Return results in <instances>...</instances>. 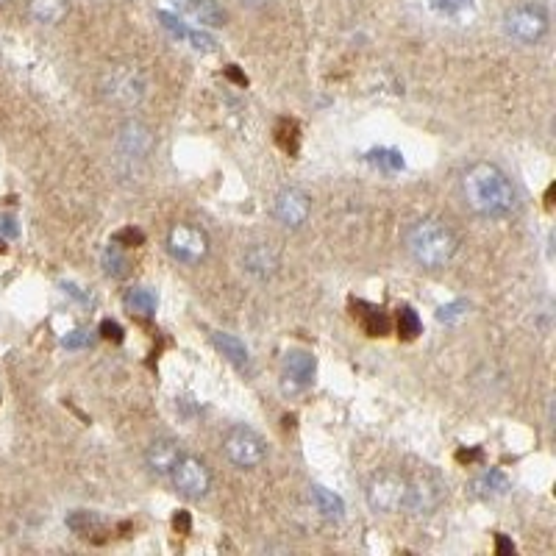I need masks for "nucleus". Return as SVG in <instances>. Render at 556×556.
Segmentation results:
<instances>
[{
  "instance_id": "f257e3e1",
  "label": "nucleus",
  "mask_w": 556,
  "mask_h": 556,
  "mask_svg": "<svg viewBox=\"0 0 556 556\" xmlns=\"http://www.w3.org/2000/svg\"><path fill=\"white\" fill-rule=\"evenodd\" d=\"M462 198L479 217L501 220L518 209V190L512 178L493 162H476L462 173Z\"/></svg>"
},
{
  "instance_id": "f03ea898",
  "label": "nucleus",
  "mask_w": 556,
  "mask_h": 556,
  "mask_svg": "<svg viewBox=\"0 0 556 556\" xmlns=\"http://www.w3.org/2000/svg\"><path fill=\"white\" fill-rule=\"evenodd\" d=\"M404 242L412 262L426 270H440V267L451 265V259L459 251V237L454 234V228L445 226L437 217L415 220L406 228Z\"/></svg>"
},
{
  "instance_id": "7ed1b4c3",
  "label": "nucleus",
  "mask_w": 556,
  "mask_h": 556,
  "mask_svg": "<svg viewBox=\"0 0 556 556\" xmlns=\"http://www.w3.org/2000/svg\"><path fill=\"white\" fill-rule=\"evenodd\" d=\"M551 31V17L540 3H518L504 14V34L518 45H540Z\"/></svg>"
},
{
  "instance_id": "20e7f679",
  "label": "nucleus",
  "mask_w": 556,
  "mask_h": 556,
  "mask_svg": "<svg viewBox=\"0 0 556 556\" xmlns=\"http://www.w3.org/2000/svg\"><path fill=\"white\" fill-rule=\"evenodd\" d=\"M103 98L117 106H137L148 92V78L137 64H114L101 81Z\"/></svg>"
},
{
  "instance_id": "39448f33",
  "label": "nucleus",
  "mask_w": 556,
  "mask_h": 556,
  "mask_svg": "<svg viewBox=\"0 0 556 556\" xmlns=\"http://www.w3.org/2000/svg\"><path fill=\"white\" fill-rule=\"evenodd\" d=\"M406 495H409V476H401L395 470H381L367 484V506L381 515H398L406 512Z\"/></svg>"
},
{
  "instance_id": "423d86ee",
  "label": "nucleus",
  "mask_w": 556,
  "mask_h": 556,
  "mask_svg": "<svg viewBox=\"0 0 556 556\" xmlns=\"http://www.w3.org/2000/svg\"><path fill=\"white\" fill-rule=\"evenodd\" d=\"M223 451L228 462L240 470L259 468L267 459L265 437L251 426H231L223 437Z\"/></svg>"
},
{
  "instance_id": "0eeeda50",
  "label": "nucleus",
  "mask_w": 556,
  "mask_h": 556,
  "mask_svg": "<svg viewBox=\"0 0 556 556\" xmlns=\"http://www.w3.org/2000/svg\"><path fill=\"white\" fill-rule=\"evenodd\" d=\"M170 481H173L178 495H184L190 501H198V498H203V495L212 490V470H209V465L203 462L201 456L184 451V456L178 459L176 468L170 473Z\"/></svg>"
},
{
  "instance_id": "6e6552de",
  "label": "nucleus",
  "mask_w": 556,
  "mask_h": 556,
  "mask_svg": "<svg viewBox=\"0 0 556 556\" xmlns=\"http://www.w3.org/2000/svg\"><path fill=\"white\" fill-rule=\"evenodd\" d=\"M167 251L181 265H201L209 256V234L190 223H176L167 234Z\"/></svg>"
},
{
  "instance_id": "1a4fd4ad",
  "label": "nucleus",
  "mask_w": 556,
  "mask_h": 556,
  "mask_svg": "<svg viewBox=\"0 0 556 556\" xmlns=\"http://www.w3.org/2000/svg\"><path fill=\"white\" fill-rule=\"evenodd\" d=\"M315 373L317 362L309 351H301V348L287 351L284 362H281V392L284 395H301L315 384Z\"/></svg>"
},
{
  "instance_id": "9d476101",
  "label": "nucleus",
  "mask_w": 556,
  "mask_h": 556,
  "mask_svg": "<svg viewBox=\"0 0 556 556\" xmlns=\"http://www.w3.org/2000/svg\"><path fill=\"white\" fill-rule=\"evenodd\" d=\"M153 151V134L151 128L139 120H128L126 126L117 134V156L120 162L128 165H142Z\"/></svg>"
},
{
  "instance_id": "9b49d317",
  "label": "nucleus",
  "mask_w": 556,
  "mask_h": 556,
  "mask_svg": "<svg viewBox=\"0 0 556 556\" xmlns=\"http://www.w3.org/2000/svg\"><path fill=\"white\" fill-rule=\"evenodd\" d=\"M273 215L281 226L287 228H301L312 215V198L298 187H287L276 195L273 203Z\"/></svg>"
},
{
  "instance_id": "f8f14e48",
  "label": "nucleus",
  "mask_w": 556,
  "mask_h": 556,
  "mask_svg": "<svg viewBox=\"0 0 556 556\" xmlns=\"http://www.w3.org/2000/svg\"><path fill=\"white\" fill-rule=\"evenodd\" d=\"M443 484L431 476H415L409 479V495H406V512L412 515H434L443 504Z\"/></svg>"
},
{
  "instance_id": "ddd939ff",
  "label": "nucleus",
  "mask_w": 556,
  "mask_h": 556,
  "mask_svg": "<svg viewBox=\"0 0 556 556\" xmlns=\"http://www.w3.org/2000/svg\"><path fill=\"white\" fill-rule=\"evenodd\" d=\"M184 456V445L176 437H159L145 448V468L159 479H170L176 462Z\"/></svg>"
},
{
  "instance_id": "4468645a",
  "label": "nucleus",
  "mask_w": 556,
  "mask_h": 556,
  "mask_svg": "<svg viewBox=\"0 0 556 556\" xmlns=\"http://www.w3.org/2000/svg\"><path fill=\"white\" fill-rule=\"evenodd\" d=\"M278 267V253L267 242H253L248 251L242 253V270L253 278H270Z\"/></svg>"
},
{
  "instance_id": "2eb2a0df",
  "label": "nucleus",
  "mask_w": 556,
  "mask_h": 556,
  "mask_svg": "<svg viewBox=\"0 0 556 556\" xmlns=\"http://www.w3.org/2000/svg\"><path fill=\"white\" fill-rule=\"evenodd\" d=\"M509 493V479H506L504 470H484L479 473L476 479L470 481V495H476V498H501V495Z\"/></svg>"
},
{
  "instance_id": "dca6fc26",
  "label": "nucleus",
  "mask_w": 556,
  "mask_h": 556,
  "mask_svg": "<svg viewBox=\"0 0 556 556\" xmlns=\"http://www.w3.org/2000/svg\"><path fill=\"white\" fill-rule=\"evenodd\" d=\"M70 12V0H28V14L39 26H59Z\"/></svg>"
},
{
  "instance_id": "f3484780",
  "label": "nucleus",
  "mask_w": 556,
  "mask_h": 556,
  "mask_svg": "<svg viewBox=\"0 0 556 556\" xmlns=\"http://www.w3.org/2000/svg\"><path fill=\"white\" fill-rule=\"evenodd\" d=\"M212 342H215L217 351L226 356L228 362H231L234 367H240V370H248V367H251V354H248L245 342L237 340L234 334H226V331H212Z\"/></svg>"
},
{
  "instance_id": "a211bd4d",
  "label": "nucleus",
  "mask_w": 556,
  "mask_h": 556,
  "mask_svg": "<svg viewBox=\"0 0 556 556\" xmlns=\"http://www.w3.org/2000/svg\"><path fill=\"white\" fill-rule=\"evenodd\" d=\"M309 498H312L315 509L326 520H342V515H345V504H342V498L337 493H331L329 487L312 484V487H309Z\"/></svg>"
},
{
  "instance_id": "6ab92c4d",
  "label": "nucleus",
  "mask_w": 556,
  "mask_h": 556,
  "mask_svg": "<svg viewBox=\"0 0 556 556\" xmlns=\"http://www.w3.org/2000/svg\"><path fill=\"white\" fill-rule=\"evenodd\" d=\"M184 9L198 20V23H203V26H223L226 23V12L217 6V0H184Z\"/></svg>"
},
{
  "instance_id": "aec40b11",
  "label": "nucleus",
  "mask_w": 556,
  "mask_h": 556,
  "mask_svg": "<svg viewBox=\"0 0 556 556\" xmlns=\"http://www.w3.org/2000/svg\"><path fill=\"white\" fill-rule=\"evenodd\" d=\"M123 306H126L131 315H139V317H151L156 312V306H159V298H156V292L148 290V287H134V290H128L123 295Z\"/></svg>"
},
{
  "instance_id": "412c9836",
  "label": "nucleus",
  "mask_w": 556,
  "mask_h": 556,
  "mask_svg": "<svg viewBox=\"0 0 556 556\" xmlns=\"http://www.w3.org/2000/svg\"><path fill=\"white\" fill-rule=\"evenodd\" d=\"M67 526L76 531L78 537H95V534H101L103 531V518L101 515H95V512H84V509H76V512H70L67 515Z\"/></svg>"
},
{
  "instance_id": "4be33fe9",
  "label": "nucleus",
  "mask_w": 556,
  "mask_h": 556,
  "mask_svg": "<svg viewBox=\"0 0 556 556\" xmlns=\"http://www.w3.org/2000/svg\"><path fill=\"white\" fill-rule=\"evenodd\" d=\"M101 265H103V273L112 278H126L131 273V262H128V256L123 253V248L112 242L101 256Z\"/></svg>"
},
{
  "instance_id": "5701e85b",
  "label": "nucleus",
  "mask_w": 556,
  "mask_h": 556,
  "mask_svg": "<svg viewBox=\"0 0 556 556\" xmlns=\"http://www.w3.org/2000/svg\"><path fill=\"white\" fill-rule=\"evenodd\" d=\"M420 331H423V323H420L417 312L412 306H404V309L398 312V334H401L404 340H415Z\"/></svg>"
},
{
  "instance_id": "b1692460",
  "label": "nucleus",
  "mask_w": 556,
  "mask_h": 556,
  "mask_svg": "<svg viewBox=\"0 0 556 556\" xmlns=\"http://www.w3.org/2000/svg\"><path fill=\"white\" fill-rule=\"evenodd\" d=\"M367 159L376 167H384V170H401L404 167V156L392 148H379V151L367 153Z\"/></svg>"
},
{
  "instance_id": "393cba45",
  "label": "nucleus",
  "mask_w": 556,
  "mask_h": 556,
  "mask_svg": "<svg viewBox=\"0 0 556 556\" xmlns=\"http://www.w3.org/2000/svg\"><path fill=\"white\" fill-rule=\"evenodd\" d=\"M365 331L370 337H384L390 331V317L384 315L381 309H370L365 315Z\"/></svg>"
},
{
  "instance_id": "a878e982",
  "label": "nucleus",
  "mask_w": 556,
  "mask_h": 556,
  "mask_svg": "<svg viewBox=\"0 0 556 556\" xmlns=\"http://www.w3.org/2000/svg\"><path fill=\"white\" fill-rule=\"evenodd\" d=\"M473 6V0H431V9L440 14H462L465 9H470Z\"/></svg>"
},
{
  "instance_id": "bb28decb",
  "label": "nucleus",
  "mask_w": 556,
  "mask_h": 556,
  "mask_svg": "<svg viewBox=\"0 0 556 556\" xmlns=\"http://www.w3.org/2000/svg\"><path fill=\"white\" fill-rule=\"evenodd\" d=\"M145 240V234L139 231V228H123V231H117L114 234V240L120 248H134V245H139V242Z\"/></svg>"
},
{
  "instance_id": "cd10ccee",
  "label": "nucleus",
  "mask_w": 556,
  "mask_h": 556,
  "mask_svg": "<svg viewBox=\"0 0 556 556\" xmlns=\"http://www.w3.org/2000/svg\"><path fill=\"white\" fill-rule=\"evenodd\" d=\"M159 20H162V26L173 34L176 39H187V34H190V28L184 26L178 17H173V14H167V12H159Z\"/></svg>"
},
{
  "instance_id": "c85d7f7f",
  "label": "nucleus",
  "mask_w": 556,
  "mask_h": 556,
  "mask_svg": "<svg viewBox=\"0 0 556 556\" xmlns=\"http://www.w3.org/2000/svg\"><path fill=\"white\" fill-rule=\"evenodd\" d=\"M465 312H468V304H465V301H454V304L443 306V309L437 312V320H440V323H454V320H459Z\"/></svg>"
},
{
  "instance_id": "c756f323",
  "label": "nucleus",
  "mask_w": 556,
  "mask_h": 556,
  "mask_svg": "<svg viewBox=\"0 0 556 556\" xmlns=\"http://www.w3.org/2000/svg\"><path fill=\"white\" fill-rule=\"evenodd\" d=\"M101 334L106 337V340L123 342V329H120V323H114V320H103Z\"/></svg>"
},
{
  "instance_id": "7c9ffc66",
  "label": "nucleus",
  "mask_w": 556,
  "mask_h": 556,
  "mask_svg": "<svg viewBox=\"0 0 556 556\" xmlns=\"http://www.w3.org/2000/svg\"><path fill=\"white\" fill-rule=\"evenodd\" d=\"M87 342H89L87 331H73L70 337H64V345H67V348H81V345H87Z\"/></svg>"
},
{
  "instance_id": "2f4dec72",
  "label": "nucleus",
  "mask_w": 556,
  "mask_h": 556,
  "mask_svg": "<svg viewBox=\"0 0 556 556\" xmlns=\"http://www.w3.org/2000/svg\"><path fill=\"white\" fill-rule=\"evenodd\" d=\"M498 554H515V545L509 543L506 537H498Z\"/></svg>"
},
{
  "instance_id": "473e14b6",
  "label": "nucleus",
  "mask_w": 556,
  "mask_h": 556,
  "mask_svg": "<svg viewBox=\"0 0 556 556\" xmlns=\"http://www.w3.org/2000/svg\"><path fill=\"white\" fill-rule=\"evenodd\" d=\"M176 529H181V531L190 529V515H187V512H181V515L176 518Z\"/></svg>"
},
{
  "instance_id": "72a5a7b5",
  "label": "nucleus",
  "mask_w": 556,
  "mask_h": 556,
  "mask_svg": "<svg viewBox=\"0 0 556 556\" xmlns=\"http://www.w3.org/2000/svg\"><path fill=\"white\" fill-rule=\"evenodd\" d=\"M248 3H251V6H259V3H265V0H248Z\"/></svg>"
},
{
  "instance_id": "f704fd0d",
  "label": "nucleus",
  "mask_w": 556,
  "mask_h": 556,
  "mask_svg": "<svg viewBox=\"0 0 556 556\" xmlns=\"http://www.w3.org/2000/svg\"><path fill=\"white\" fill-rule=\"evenodd\" d=\"M6 3H9V0H0V6H6Z\"/></svg>"
}]
</instances>
